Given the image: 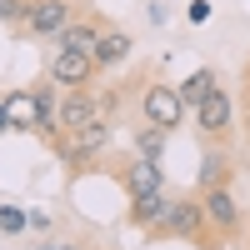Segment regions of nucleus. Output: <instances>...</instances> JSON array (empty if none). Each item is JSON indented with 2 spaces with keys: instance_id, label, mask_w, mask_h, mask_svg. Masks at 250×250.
I'll return each instance as SVG.
<instances>
[{
  "instance_id": "1",
  "label": "nucleus",
  "mask_w": 250,
  "mask_h": 250,
  "mask_svg": "<svg viewBox=\"0 0 250 250\" xmlns=\"http://www.w3.org/2000/svg\"><path fill=\"white\" fill-rule=\"evenodd\" d=\"M155 235H165V240H190V245H220V235L205 225V210H200V200H170L165 205V215H160V225H155Z\"/></svg>"
},
{
  "instance_id": "2",
  "label": "nucleus",
  "mask_w": 250,
  "mask_h": 250,
  "mask_svg": "<svg viewBox=\"0 0 250 250\" xmlns=\"http://www.w3.org/2000/svg\"><path fill=\"white\" fill-rule=\"evenodd\" d=\"M140 115H145V125L175 130V125L190 115V105L180 100V90H175V85H165V80H150V85L140 90Z\"/></svg>"
},
{
  "instance_id": "3",
  "label": "nucleus",
  "mask_w": 250,
  "mask_h": 250,
  "mask_svg": "<svg viewBox=\"0 0 250 250\" xmlns=\"http://www.w3.org/2000/svg\"><path fill=\"white\" fill-rule=\"evenodd\" d=\"M190 115H195V130H200V140H210V145H220L225 135L235 130V100L225 95L220 85L200 100V105H190Z\"/></svg>"
},
{
  "instance_id": "4",
  "label": "nucleus",
  "mask_w": 250,
  "mask_h": 250,
  "mask_svg": "<svg viewBox=\"0 0 250 250\" xmlns=\"http://www.w3.org/2000/svg\"><path fill=\"white\" fill-rule=\"evenodd\" d=\"M95 75H100V65H95L90 50H65V45H55V55H50V85H60V90H85Z\"/></svg>"
},
{
  "instance_id": "5",
  "label": "nucleus",
  "mask_w": 250,
  "mask_h": 250,
  "mask_svg": "<svg viewBox=\"0 0 250 250\" xmlns=\"http://www.w3.org/2000/svg\"><path fill=\"white\" fill-rule=\"evenodd\" d=\"M200 210H205V225H210L220 240L240 235V205L230 195V185H205V190H200Z\"/></svg>"
},
{
  "instance_id": "6",
  "label": "nucleus",
  "mask_w": 250,
  "mask_h": 250,
  "mask_svg": "<svg viewBox=\"0 0 250 250\" xmlns=\"http://www.w3.org/2000/svg\"><path fill=\"white\" fill-rule=\"evenodd\" d=\"M75 15V0H30V10H25V35H35V40H55L60 35V25H65V20Z\"/></svg>"
},
{
  "instance_id": "7",
  "label": "nucleus",
  "mask_w": 250,
  "mask_h": 250,
  "mask_svg": "<svg viewBox=\"0 0 250 250\" xmlns=\"http://www.w3.org/2000/svg\"><path fill=\"white\" fill-rule=\"evenodd\" d=\"M95 120H105V115H100V100H95L90 85L60 95V135H75V130H85V125H95Z\"/></svg>"
},
{
  "instance_id": "8",
  "label": "nucleus",
  "mask_w": 250,
  "mask_h": 250,
  "mask_svg": "<svg viewBox=\"0 0 250 250\" xmlns=\"http://www.w3.org/2000/svg\"><path fill=\"white\" fill-rule=\"evenodd\" d=\"M120 185H125V195H130V200H140V195H155V190H165V170H160V160H150V155H135L130 165H125Z\"/></svg>"
},
{
  "instance_id": "9",
  "label": "nucleus",
  "mask_w": 250,
  "mask_h": 250,
  "mask_svg": "<svg viewBox=\"0 0 250 250\" xmlns=\"http://www.w3.org/2000/svg\"><path fill=\"white\" fill-rule=\"evenodd\" d=\"M100 30H105V20L100 15H70L65 25H60V35H55V45H65V50H95V40H100Z\"/></svg>"
},
{
  "instance_id": "10",
  "label": "nucleus",
  "mask_w": 250,
  "mask_h": 250,
  "mask_svg": "<svg viewBox=\"0 0 250 250\" xmlns=\"http://www.w3.org/2000/svg\"><path fill=\"white\" fill-rule=\"evenodd\" d=\"M90 55H95V65H100V70H115L120 60L130 55V35L105 20V30H100V40H95V50H90Z\"/></svg>"
},
{
  "instance_id": "11",
  "label": "nucleus",
  "mask_w": 250,
  "mask_h": 250,
  "mask_svg": "<svg viewBox=\"0 0 250 250\" xmlns=\"http://www.w3.org/2000/svg\"><path fill=\"white\" fill-rule=\"evenodd\" d=\"M5 115H10L15 130H35V120H40V95H35V85H30V90H10V95H5Z\"/></svg>"
},
{
  "instance_id": "12",
  "label": "nucleus",
  "mask_w": 250,
  "mask_h": 250,
  "mask_svg": "<svg viewBox=\"0 0 250 250\" xmlns=\"http://www.w3.org/2000/svg\"><path fill=\"white\" fill-rule=\"evenodd\" d=\"M165 190H155V195H140V200H130V225H140V230H155L160 225V215H165Z\"/></svg>"
},
{
  "instance_id": "13",
  "label": "nucleus",
  "mask_w": 250,
  "mask_h": 250,
  "mask_svg": "<svg viewBox=\"0 0 250 250\" xmlns=\"http://www.w3.org/2000/svg\"><path fill=\"white\" fill-rule=\"evenodd\" d=\"M215 85H220V80H215V70H195V75L185 80V85H175V90H180V100H185V105H200V100L210 95Z\"/></svg>"
},
{
  "instance_id": "14",
  "label": "nucleus",
  "mask_w": 250,
  "mask_h": 250,
  "mask_svg": "<svg viewBox=\"0 0 250 250\" xmlns=\"http://www.w3.org/2000/svg\"><path fill=\"white\" fill-rule=\"evenodd\" d=\"M225 170H230V160H225L220 145L205 150V160H200V190H205V185H225Z\"/></svg>"
},
{
  "instance_id": "15",
  "label": "nucleus",
  "mask_w": 250,
  "mask_h": 250,
  "mask_svg": "<svg viewBox=\"0 0 250 250\" xmlns=\"http://www.w3.org/2000/svg\"><path fill=\"white\" fill-rule=\"evenodd\" d=\"M165 135H170V130H160V125H145V130L135 135V150H140V155H150V160H155V155L165 150Z\"/></svg>"
},
{
  "instance_id": "16",
  "label": "nucleus",
  "mask_w": 250,
  "mask_h": 250,
  "mask_svg": "<svg viewBox=\"0 0 250 250\" xmlns=\"http://www.w3.org/2000/svg\"><path fill=\"white\" fill-rule=\"evenodd\" d=\"M25 225H30L25 210H15V205H0V230H5V235H20Z\"/></svg>"
},
{
  "instance_id": "17",
  "label": "nucleus",
  "mask_w": 250,
  "mask_h": 250,
  "mask_svg": "<svg viewBox=\"0 0 250 250\" xmlns=\"http://www.w3.org/2000/svg\"><path fill=\"white\" fill-rule=\"evenodd\" d=\"M25 10H30V0H0V20L5 25H25Z\"/></svg>"
},
{
  "instance_id": "18",
  "label": "nucleus",
  "mask_w": 250,
  "mask_h": 250,
  "mask_svg": "<svg viewBox=\"0 0 250 250\" xmlns=\"http://www.w3.org/2000/svg\"><path fill=\"white\" fill-rule=\"evenodd\" d=\"M185 15H190L195 25H205V20L215 15V5H210V0H190V10H185Z\"/></svg>"
},
{
  "instance_id": "19",
  "label": "nucleus",
  "mask_w": 250,
  "mask_h": 250,
  "mask_svg": "<svg viewBox=\"0 0 250 250\" xmlns=\"http://www.w3.org/2000/svg\"><path fill=\"white\" fill-rule=\"evenodd\" d=\"M0 130H15V125H10V115H5V100H0Z\"/></svg>"
},
{
  "instance_id": "20",
  "label": "nucleus",
  "mask_w": 250,
  "mask_h": 250,
  "mask_svg": "<svg viewBox=\"0 0 250 250\" xmlns=\"http://www.w3.org/2000/svg\"><path fill=\"white\" fill-rule=\"evenodd\" d=\"M40 250H70V245H60V240H45V245H40Z\"/></svg>"
},
{
  "instance_id": "21",
  "label": "nucleus",
  "mask_w": 250,
  "mask_h": 250,
  "mask_svg": "<svg viewBox=\"0 0 250 250\" xmlns=\"http://www.w3.org/2000/svg\"><path fill=\"white\" fill-rule=\"evenodd\" d=\"M245 130H250V115H245Z\"/></svg>"
}]
</instances>
